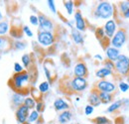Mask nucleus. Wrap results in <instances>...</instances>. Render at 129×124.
<instances>
[{"instance_id": "f257e3e1", "label": "nucleus", "mask_w": 129, "mask_h": 124, "mask_svg": "<svg viewBox=\"0 0 129 124\" xmlns=\"http://www.w3.org/2000/svg\"><path fill=\"white\" fill-rule=\"evenodd\" d=\"M29 81H30V75H29L28 72H23V73H20V74H15L9 80V82L11 83L12 88L16 92L22 93L24 95H26V92L24 90L25 89H27V90L29 89V87H28Z\"/></svg>"}, {"instance_id": "f03ea898", "label": "nucleus", "mask_w": 129, "mask_h": 124, "mask_svg": "<svg viewBox=\"0 0 129 124\" xmlns=\"http://www.w3.org/2000/svg\"><path fill=\"white\" fill-rule=\"evenodd\" d=\"M114 13V7L110 2H100L98 3L93 12L95 18H100V19H109L113 16Z\"/></svg>"}, {"instance_id": "7ed1b4c3", "label": "nucleus", "mask_w": 129, "mask_h": 124, "mask_svg": "<svg viewBox=\"0 0 129 124\" xmlns=\"http://www.w3.org/2000/svg\"><path fill=\"white\" fill-rule=\"evenodd\" d=\"M115 71L122 77H127L129 75V58L125 55H120L116 60Z\"/></svg>"}, {"instance_id": "20e7f679", "label": "nucleus", "mask_w": 129, "mask_h": 124, "mask_svg": "<svg viewBox=\"0 0 129 124\" xmlns=\"http://www.w3.org/2000/svg\"><path fill=\"white\" fill-rule=\"evenodd\" d=\"M126 36H127L126 30L123 29V28H120L111 39V45H112L113 48L119 49V48L123 46L126 42Z\"/></svg>"}, {"instance_id": "39448f33", "label": "nucleus", "mask_w": 129, "mask_h": 124, "mask_svg": "<svg viewBox=\"0 0 129 124\" xmlns=\"http://www.w3.org/2000/svg\"><path fill=\"white\" fill-rule=\"evenodd\" d=\"M71 89L76 92H81L87 87V81L85 78H77L75 77L70 81Z\"/></svg>"}, {"instance_id": "423d86ee", "label": "nucleus", "mask_w": 129, "mask_h": 124, "mask_svg": "<svg viewBox=\"0 0 129 124\" xmlns=\"http://www.w3.org/2000/svg\"><path fill=\"white\" fill-rule=\"evenodd\" d=\"M95 88L99 92H108L112 93L116 90V86L115 84L106 79H100L99 81H97L95 84Z\"/></svg>"}, {"instance_id": "0eeeda50", "label": "nucleus", "mask_w": 129, "mask_h": 124, "mask_svg": "<svg viewBox=\"0 0 129 124\" xmlns=\"http://www.w3.org/2000/svg\"><path fill=\"white\" fill-rule=\"evenodd\" d=\"M38 42L44 47L52 46L55 43V36L52 32H41L38 33Z\"/></svg>"}, {"instance_id": "6e6552de", "label": "nucleus", "mask_w": 129, "mask_h": 124, "mask_svg": "<svg viewBox=\"0 0 129 124\" xmlns=\"http://www.w3.org/2000/svg\"><path fill=\"white\" fill-rule=\"evenodd\" d=\"M39 17V31L41 32H52L54 31V23L49 19L48 17L41 14Z\"/></svg>"}, {"instance_id": "1a4fd4ad", "label": "nucleus", "mask_w": 129, "mask_h": 124, "mask_svg": "<svg viewBox=\"0 0 129 124\" xmlns=\"http://www.w3.org/2000/svg\"><path fill=\"white\" fill-rule=\"evenodd\" d=\"M29 114H30V109L28 108L26 105L23 104V105L17 107L16 112H15L17 122L19 124H25L28 120Z\"/></svg>"}, {"instance_id": "9d476101", "label": "nucleus", "mask_w": 129, "mask_h": 124, "mask_svg": "<svg viewBox=\"0 0 129 124\" xmlns=\"http://www.w3.org/2000/svg\"><path fill=\"white\" fill-rule=\"evenodd\" d=\"M75 23H76V29L77 30H79L80 32L85 31L86 24H85V21H84L82 14L80 10L76 11V13H75Z\"/></svg>"}, {"instance_id": "9b49d317", "label": "nucleus", "mask_w": 129, "mask_h": 124, "mask_svg": "<svg viewBox=\"0 0 129 124\" xmlns=\"http://www.w3.org/2000/svg\"><path fill=\"white\" fill-rule=\"evenodd\" d=\"M74 75L77 78H85L87 76V68L84 63H78L74 68Z\"/></svg>"}, {"instance_id": "f8f14e48", "label": "nucleus", "mask_w": 129, "mask_h": 124, "mask_svg": "<svg viewBox=\"0 0 129 124\" xmlns=\"http://www.w3.org/2000/svg\"><path fill=\"white\" fill-rule=\"evenodd\" d=\"M104 33L105 36L109 39V38H113V36L115 35V31H116V23L114 20H108L105 25H104Z\"/></svg>"}, {"instance_id": "ddd939ff", "label": "nucleus", "mask_w": 129, "mask_h": 124, "mask_svg": "<svg viewBox=\"0 0 129 124\" xmlns=\"http://www.w3.org/2000/svg\"><path fill=\"white\" fill-rule=\"evenodd\" d=\"M88 101H89V104L92 105L93 107L94 106H99L101 104V100H100V97H99V91L96 88H93L90 91L89 96H88Z\"/></svg>"}, {"instance_id": "4468645a", "label": "nucleus", "mask_w": 129, "mask_h": 124, "mask_svg": "<svg viewBox=\"0 0 129 124\" xmlns=\"http://www.w3.org/2000/svg\"><path fill=\"white\" fill-rule=\"evenodd\" d=\"M106 56H107V60L111 61V62L115 63L116 60L118 59V57L120 56V52L118 49L113 48V47H108L106 48Z\"/></svg>"}, {"instance_id": "2eb2a0df", "label": "nucleus", "mask_w": 129, "mask_h": 124, "mask_svg": "<svg viewBox=\"0 0 129 124\" xmlns=\"http://www.w3.org/2000/svg\"><path fill=\"white\" fill-rule=\"evenodd\" d=\"M54 107L57 111H64V110H69L70 105L64 99L59 97L54 101Z\"/></svg>"}, {"instance_id": "dca6fc26", "label": "nucleus", "mask_w": 129, "mask_h": 124, "mask_svg": "<svg viewBox=\"0 0 129 124\" xmlns=\"http://www.w3.org/2000/svg\"><path fill=\"white\" fill-rule=\"evenodd\" d=\"M72 118H73V113L70 110H64L62 113L59 114L58 121L60 124H67L72 120Z\"/></svg>"}, {"instance_id": "f3484780", "label": "nucleus", "mask_w": 129, "mask_h": 124, "mask_svg": "<svg viewBox=\"0 0 129 124\" xmlns=\"http://www.w3.org/2000/svg\"><path fill=\"white\" fill-rule=\"evenodd\" d=\"M24 100H25V95L22 94V93L15 92L12 95V103L17 107L23 105L24 104Z\"/></svg>"}, {"instance_id": "a211bd4d", "label": "nucleus", "mask_w": 129, "mask_h": 124, "mask_svg": "<svg viewBox=\"0 0 129 124\" xmlns=\"http://www.w3.org/2000/svg\"><path fill=\"white\" fill-rule=\"evenodd\" d=\"M72 38L76 44H83V37H82L81 32L77 30L76 28L72 29Z\"/></svg>"}, {"instance_id": "6ab92c4d", "label": "nucleus", "mask_w": 129, "mask_h": 124, "mask_svg": "<svg viewBox=\"0 0 129 124\" xmlns=\"http://www.w3.org/2000/svg\"><path fill=\"white\" fill-rule=\"evenodd\" d=\"M99 97L101 100V103L108 104L113 100V95L108 92H99Z\"/></svg>"}, {"instance_id": "aec40b11", "label": "nucleus", "mask_w": 129, "mask_h": 124, "mask_svg": "<svg viewBox=\"0 0 129 124\" xmlns=\"http://www.w3.org/2000/svg\"><path fill=\"white\" fill-rule=\"evenodd\" d=\"M111 75H112V71H110V70H108L106 68L99 69L96 72V74H95V76L99 78H105L107 77H109V76H111Z\"/></svg>"}, {"instance_id": "412c9836", "label": "nucleus", "mask_w": 129, "mask_h": 124, "mask_svg": "<svg viewBox=\"0 0 129 124\" xmlns=\"http://www.w3.org/2000/svg\"><path fill=\"white\" fill-rule=\"evenodd\" d=\"M123 102H125V100H124V99H120V100H117V101L113 102L111 105H109V106H108V108H107V112L112 113V112H114V111H116L117 109H119L121 106H122Z\"/></svg>"}, {"instance_id": "4be33fe9", "label": "nucleus", "mask_w": 129, "mask_h": 124, "mask_svg": "<svg viewBox=\"0 0 129 124\" xmlns=\"http://www.w3.org/2000/svg\"><path fill=\"white\" fill-rule=\"evenodd\" d=\"M11 46V42H9V40L6 37H0V51L8 50Z\"/></svg>"}, {"instance_id": "5701e85b", "label": "nucleus", "mask_w": 129, "mask_h": 124, "mask_svg": "<svg viewBox=\"0 0 129 124\" xmlns=\"http://www.w3.org/2000/svg\"><path fill=\"white\" fill-rule=\"evenodd\" d=\"M9 31V23L7 21L0 22V37H4Z\"/></svg>"}, {"instance_id": "b1692460", "label": "nucleus", "mask_w": 129, "mask_h": 124, "mask_svg": "<svg viewBox=\"0 0 129 124\" xmlns=\"http://www.w3.org/2000/svg\"><path fill=\"white\" fill-rule=\"evenodd\" d=\"M36 104H37V101L33 98V97H25V100H24V105H26L29 109H34L36 108Z\"/></svg>"}, {"instance_id": "393cba45", "label": "nucleus", "mask_w": 129, "mask_h": 124, "mask_svg": "<svg viewBox=\"0 0 129 124\" xmlns=\"http://www.w3.org/2000/svg\"><path fill=\"white\" fill-rule=\"evenodd\" d=\"M22 32H23V30H21L17 27H12L10 29V36L12 38H15V39H21L22 38Z\"/></svg>"}, {"instance_id": "a878e982", "label": "nucleus", "mask_w": 129, "mask_h": 124, "mask_svg": "<svg viewBox=\"0 0 129 124\" xmlns=\"http://www.w3.org/2000/svg\"><path fill=\"white\" fill-rule=\"evenodd\" d=\"M39 117H40V113H39L36 109H33L32 111H30V114H29V117H28L27 122L33 123V122L37 121V120L39 119Z\"/></svg>"}, {"instance_id": "bb28decb", "label": "nucleus", "mask_w": 129, "mask_h": 124, "mask_svg": "<svg viewBox=\"0 0 129 124\" xmlns=\"http://www.w3.org/2000/svg\"><path fill=\"white\" fill-rule=\"evenodd\" d=\"M12 47L17 50V51H23L26 47H27V44L24 42V41H20V40H16L14 41V43L12 44Z\"/></svg>"}, {"instance_id": "cd10ccee", "label": "nucleus", "mask_w": 129, "mask_h": 124, "mask_svg": "<svg viewBox=\"0 0 129 124\" xmlns=\"http://www.w3.org/2000/svg\"><path fill=\"white\" fill-rule=\"evenodd\" d=\"M64 6L69 15H72V14L74 13V1H72V0H70V1H64Z\"/></svg>"}, {"instance_id": "c85d7f7f", "label": "nucleus", "mask_w": 129, "mask_h": 124, "mask_svg": "<svg viewBox=\"0 0 129 124\" xmlns=\"http://www.w3.org/2000/svg\"><path fill=\"white\" fill-rule=\"evenodd\" d=\"M38 89L40 90V92L41 93L48 92L49 89H50V83H49L48 81H43V82H41V83L39 84Z\"/></svg>"}, {"instance_id": "c756f323", "label": "nucleus", "mask_w": 129, "mask_h": 124, "mask_svg": "<svg viewBox=\"0 0 129 124\" xmlns=\"http://www.w3.org/2000/svg\"><path fill=\"white\" fill-rule=\"evenodd\" d=\"M22 63H23V66L28 69L31 65V56L29 54H24L22 56Z\"/></svg>"}, {"instance_id": "7c9ffc66", "label": "nucleus", "mask_w": 129, "mask_h": 124, "mask_svg": "<svg viewBox=\"0 0 129 124\" xmlns=\"http://www.w3.org/2000/svg\"><path fill=\"white\" fill-rule=\"evenodd\" d=\"M93 122L95 124H109V119L105 116H98L93 119Z\"/></svg>"}, {"instance_id": "2f4dec72", "label": "nucleus", "mask_w": 129, "mask_h": 124, "mask_svg": "<svg viewBox=\"0 0 129 124\" xmlns=\"http://www.w3.org/2000/svg\"><path fill=\"white\" fill-rule=\"evenodd\" d=\"M119 9L121 10L122 14L124 12H126L129 9V1H122V2H120L119 3Z\"/></svg>"}, {"instance_id": "473e14b6", "label": "nucleus", "mask_w": 129, "mask_h": 124, "mask_svg": "<svg viewBox=\"0 0 129 124\" xmlns=\"http://www.w3.org/2000/svg\"><path fill=\"white\" fill-rule=\"evenodd\" d=\"M104 68H106V69H108V70H110V71H115V64L111 61H109V60H105L104 61Z\"/></svg>"}, {"instance_id": "72a5a7b5", "label": "nucleus", "mask_w": 129, "mask_h": 124, "mask_svg": "<svg viewBox=\"0 0 129 124\" xmlns=\"http://www.w3.org/2000/svg\"><path fill=\"white\" fill-rule=\"evenodd\" d=\"M30 93L32 94V96L34 97V99L36 100V99H40V97H41V94L42 93L40 92V90L39 89H37V88H32L31 90H30Z\"/></svg>"}, {"instance_id": "f704fd0d", "label": "nucleus", "mask_w": 129, "mask_h": 124, "mask_svg": "<svg viewBox=\"0 0 129 124\" xmlns=\"http://www.w3.org/2000/svg\"><path fill=\"white\" fill-rule=\"evenodd\" d=\"M119 88H120V90H121L122 92H126V91H128V89H129V84L127 82L121 81V82L119 83Z\"/></svg>"}, {"instance_id": "c9c22d12", "label": "nucleus", "mask_w": 129, "mask_h": 124, "mask_svg": "<svg viewBox=\"0 0 129 124\" xmlns=\"http://www.w3.org/2000/svg\"><path fill=\"white\" fill-rule=\"evenodd\" d=\"M29 20H30V23L34 26H38L39 25V17L37 15H31Z\"/></svg>"}, {"instance_id": "e433bc0d", "label": "nucleus", "mask_w": 129, "mask_h": 124, "mask_svg": "<svg viewBox=\"0 0 129 124\" xmlns=\"http://www.w3.org/2000/svg\"><path fill=\"white\" fill-rule=\"evenodd\" d=\"M47 3H48V6H49V8H50V10H51L53 13H57V9H56V5H55V1H54V0H48Z\"/></svg>"}, {"instance_id": "4c0bfd02", "label": "nucleus", "mask_w": 129, "mask_h": 124, "mask_svg": "<svg viewBox=\"0 0 129 124\" xmlns=\"http://www.w3.org/2000/svg\"><path fill=\"white\" fill-rule=\"evenodd\" d=\"M93 110H94V107L90 104H87L85 107H84V114L85 115H90L93 113Z\"/></svg>"}, {"instance_id": "58836bf2", "label": "nucleus", "mask_w": 129, "mask_h": 124, "mask_svg": "<svg viewBox=\"0 0 129 124\" xmlns=\"http://www.w3.org/2000/svg\"><path fill=\"white\" fill-rule=\"evenodd\" d=\"M14 72L16 74H20V73H23L24 72V69H23V67L19 63H15L14 64Z\"/></svg>"}, {"instance_id": "ea45409f", "label": "nucleus", "mask_w": 129, "mask_h": 124, "mask_svg": "<svg viewBox=\"0 0 129 124\" xmlns=\"http://www.w3.org/2000/svg\"><path fill=\"white\" fill-rule=\"evenodd\" d=\"M44 107H45V105H44L43 101H41V100L37 101V104H36V110H37L39 113H40V112H42V111L44 110Z\"/></svg>"}, {"instance_id": "a19ab883", "label": "nucleus", "mask_w": 129, "mask_h": 124, "mask_svg": "<svg viewBox=\"0 0 129 124\" xmlns=\"http://www.w3.org/2000/svg\"><path fill=\"white\" fill-rule=\"evenodd\" d=\"M95 34H96V37L98 39H102L103 37H104V35H105V33H104V29L103 28H98L95 32Z\"/></svg>"}, {"instance_id": "79ce46f5", "label": "nucleus", "mask_w": 129, "mask_h": 124, "mask_svg": "<svg viewBox=\"0 0 129 124\" xmlns=\"http://www.w3.org/2000/svg\"><path fill=\"white\" fill-rule=\"evenodd\" d=\"M23 33L26 34L28 37H33V32L31 31V29L28 27V26H23Z\"/></svg>"}, {"instance_id": "37998d69", "label": "nucleus", "mask_w": 129, "mask_h": 124, "mask_svg": "<svg viewBox=\"0 0 129 124\" xmlns=\"http://www.w3.org/2000/svg\"><path fill=\"white\" fill-rule=\"evenodd\" d=\"M44 71H45V74H46V77L48 78L49 81H52V77H51V72L48 70V68L46 66H44Z\"/></svg>"}, {"instance_id": "c03bdc74", "label": "nucleus", "mask_w": 129, "mask_h": 124, "mask_svg": "<svg viewBox=\"0 0 129 124\" xmlns=\"http://www.w3.org/2000/svg\"><path fill=\"white\" fill-rule=\"evenodd\" d=\"M123 17H124V18H126V19L129 18V9L126 11V12H124V13H123Z\"/></svg>"}, {"instance_id": "a18cd8bd", "label": "nucleus", "mask_w": 129, "mask_h": 124, "mask_svg": "<svg viewBox=\"0 0 129 124\" xmlns=\"http://www.w3.org/2000/svg\"><path fill=\"white\" fill-rule=\"evenodd\" d=\"M94 58H95L96 60H99V61H102V60H103V59H102V56H100V55H95Z\"/></svg>"}, {"instance_id": "49530a36", "label": "nucleus", "mask_w": 129, "mask_h": 124, "mask_svg": "<svg viewBox=\"0 0 129 124\" xmlns=\"http://www.w3.org/2000/svg\"><path fill=\"white\" fill-rule=\"evenodd\" d=\"M2 18H3V16H2V13H1V10H0V22L2 21Z\"/></svg>"}, {"instance_id": "de8ad7c7", "label": "nucleus", "mask_w": 129, "mask_h": 124, "mask_svg": "<svg viewBox=\"0 0 129 124\" xmlns=\"http://www.w3.org/2000/svg\"><path fill=\"white\" fill-rule=\"evenodd\" d=\"M127 81H128V84H129V75L127 76Z\"/></svg>"}, {"instance_id": "09e8293b", "label": "nucleus", "mask_w": 129, "mask_h": 124, "mask_svg": "<svg viewBox=\"0 0 129 124\" xmlns=\"http://www.w3.org/2000/svg\"><path fill=\"white\" fill-rule=\"evenodd\" d=\"M25 124H32V123H29V122H26Z\"/></svg>"}, {"instance_id": "8fccbe9b", "label": "nucleus", "mask_w": 129, "mask_h": 124, "mask_svg": "<svg viewBox=\"0 0 129 124\" xmlns=\"http://www.w3.org/2000/svg\"><path fill=\"white\" fill-rule=\"evenodd\" d=\"M73 124H81V123H73Z\"/></svg>"}, {"instance_id": "3c124183", "label": "nucleus", "mask_w": 129, "mask_h": 124, "mask_svg": "<svg viewBox=\"0 0 129 124\" xmlns=\"http://www.w3.org/2000/svg\"><path fill=\"white\" fill-rule=\"evenodd\" d=\"M48 124H53V123H48Z\"/></svg>"}]
</instances>
